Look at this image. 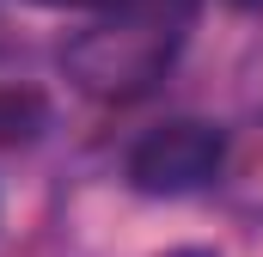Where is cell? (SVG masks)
I'll return each instance as SVG.
<instances>
[{
    "mask_svg": "<svg viewBox=\"0 0 263 257\" xmlns=\"http://www.w3.org/2000/svg\"><path fill=\"white\" fill-rule=\"evenodd\" d=\"M178 49V19H165L159 6H117V19H104L98 31H86L73 49H67V67L86 92L98 98H129L147 80H159V67L172 62Z\"/></svg>",
    "mask_w": 263,
    "mask_h": 257,
    "instance_id": "6da1fadb",
    "label": "cell"
},
{
    "mask_svg": "<svg viewBox=\"0 0 263 257\" xmlns=\"http://www.w3.org/2000/svg\"><path fill=\"white\" fill-rule=\"evenodd\" d=\"M220 159H227V135L214 123H190L184 117V123H165V128L135 141L129 178H135V190H147V196H190L202 184H214Z\"/></svg>",
    "mask_w": 263,
    "mask_h": 257,
    "instance_id": "7a4b0ae2",
    "label": "cell"
},
{
    "mask_svg": "<svg viewBox=\"0 0 263 257\" xmlns=\"http://www.w3.org/2000/svg\"><path fill=\"white\" fill-rule=\"evenodd\" d=\"M43 128H49V104H43V92H31V86H0V147L37 141Z\"/></svg>",
    "mask_w": 263,
    "mask_h": 257,
    "instance_id": "3957f363",
    "label": "cell"
},
{
    "mask_svg": "<svg viewBox=\"0 0 263 257\" xmlns=\"http://www.w3.org/2000/svg\"><path fill=\"white\" fill-rule=\"evenodd\" d=\"M31 6H55V12H117L123 0H31Z\"/></svg>",
    "mask_w": 263,
    "mask_h": 257,
    "instance_id": "277c9868",
    "label": "cell"
},
{
    "mask_svg": "<svg viewBox=\"0 0 263 257\" xmlns=\"http://www.w3.org/2000/svg\"><path fill=\"white\" fill-rule=\"evenodd\" d=\"M227 6H239V12H263V0H227Z\"/></svg>",
    "mask_w": 263,
    "mask_h": 257,
    "instance_id": "5b68a950",
    "label": "cell"
},
{
    "mask_svg": "<svg viewBox=\"0 0 263 257\" xmlns=\"http://www.w3.org/2000/svg\"><path fill=\"white\" fill-rule=\"evenodd\" d=\"M172 257H214V251H172Z\"/></svg>",
    "mask_w": 263,
    "mask_h": 257,
    "instance_id": "8992f818",
    "label": "cell"
}]
</instances>
